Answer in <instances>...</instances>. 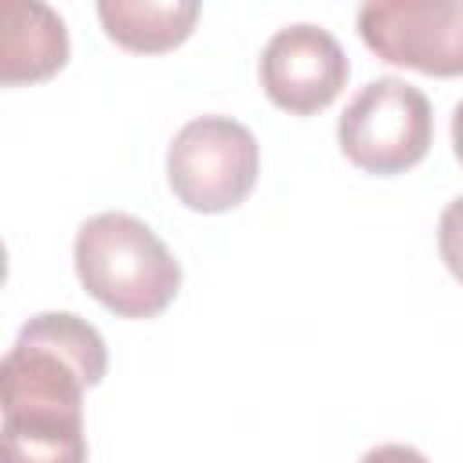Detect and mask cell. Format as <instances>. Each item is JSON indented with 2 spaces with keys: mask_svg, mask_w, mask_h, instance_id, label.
<instances>
[{
  "mask_svg": "<svg viewBox=\"0 0 463 463\" xmlns=\"http://www.w3.org/2000/svg\"><path fill=\"white\" fill-rule=\"evenodd\" d=\"M101 333L72 311L29 318L0 362L4 463H87L83 391L101 383Z\"/></svg>",
  "mask_w": 463,
  "mask_h": 463,
  "instance_id": "obj_1",
  "label": "cell"
},
{
  "mask_svg": "<svg viewBox=\"0 0 463 463\" xmlns=\"http://www.w3.org/2000/svg\"><path fill=\"white\" fill-rule=\"evenodd\" d=\"M83 289L119 318H152L181 289V264L166 242L130 213H94L72 246Z\"/></svg>",
  "mask_w": 463,
  "mask_h": 463,
  "instance_id": "obj_2",
  "label": "cell"
},
{
  "mask_svg": "<svg viewBox=\"0 0 463 463\" xmlns=\"http://www.w3.org/2000/svg\"><path fill=\"white\" fill-rule=\"evenodd\" d=\"M260 145L232 116H199L184 123L166 148V181L195 213L235 210L257 184Z\"/></svg>",
  "mask_w": 463,
  "mask_h": 463,
  "instance_id": "obj_3",
  "label": "cell"
},
{
  "mask_svg": "<svg viewBox=\"0 0 463 463\" xmlns=\"http://www.w3.org/2000/svg\"><path fill=\"white\" fill-rule=\"evenodd\" d=\"M430 101L420 87L380 76L365 83L336 123L340 152L365 174H405L430 148Z\"/></svg>",
  "mask_w": 463,
  "mask_h": 463,
  "instance_id": "obj_4",
  "label": "cell"
},
{
  "mask_svg": "<svg viewBox=\"0 0 463 463\" xmlns=\"http://www.w3.org/2000/svg\"><path fill=\"white\" fill-rule=\"evenodd\" d=\"M365 47L427 76H463V0H369L358 7Z\"/></svg>",
  "mask_w": 463,
  "mask_h": 463,
  "instance_id": "obj_5",
  "label": "cell"
},
{
  "mask_svg": "<svg viewBox=\"0 0 463 463\" xmlns=\"http://www.w3.org/2000/svg\"><path fill=\"white\" fill-rule=\"evenodd\" d=\"M347 54L340 40L311 22L279 29L260 54V87L289 116H311L336 101L347 83Z\"/></svg>",
  "mask_w": 463,
  "mask_h": 463,
  "instance_id": "obj_6",
  "label": "cell"
},
{
  "mask_svg": "<svg viewBox=\"0 0 463 463\" xmlns=\"http://www.w3.org/2000/svg\"><path fill=\"white\" fill-rule=\"evenodd\" d=\"M69 61V33L58 11L36 0L0 4V83H36Z\"/></svg>",
  "mask_w": 463,
  "mask_h": 463,
  "instance_id": "obj_7",
  "label": "cell"
},
{
  "mask_svg": "<svg viewBox=\"0 0 463 463\" xmlns=\"http://www.w3.org/2000/svg\"><path fill=\"white\" fill-rule=\"evenodd\" d=\"M98 18L119 47L134 54H159L184 43L195 29V0H101Z\"/></svg>",
  "mask_w": 463,
  "mask_h": 463,
  "instance_id": "obj_8",
  "label": "cell"
},
{
  "mask_svg": "<svg viewBox=\"0 0 463 463\" xmlns=\"http://www.w3.org/2000/svg\"><path fill=\"white\" fill-rule=\"evenodd\" d=\"M438 250L456 282H463V195H456L438 221Z\"/></svg>",
  "mask_w": 463,
  "mask_h": 463,
  "instance_id": "obj_9",
  "label": "cell"
},
{
  "mask_svg": "<svg viewBox=\"0 0 463 463\" xmlns=\"http://www.w3.org/2000/svg\"><path fill=\"white\" fill-rule=\"evenodd\" d=\"M362 463H427V456L412 445H376L362 456Z\"/></svg>",
  "mask_w": 463,
  "mask_h": 463,
  "instance_id": "obj_10",
  "label": "cell"
},
{
  "mask_svg": "<svg viewBox=\"0 0 463 463\" xmlns=\"http://www.w3.org/2000/svg\"><path fill=\"white\" fill-rule=\"evenodd\" d=\"M452 152H456V159L463 163V101H459L456 112H452Z\"/></svg>",
  "mask_w": 463,
  "mask_h": 463,
  "instance_id": "obj_11",
  "label": "cell"
}]
</instances>
